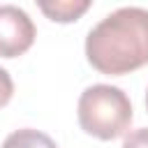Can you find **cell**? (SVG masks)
<instances>
[{
    "label": "cell",
    "instance_id": "cell-1",
    "mask_svg": "<svg viewBox=\"0 0 148 148\" xmlns=\"http://www.w3.org/2000/svg\"><path fill=\"white\" fill-rule=\"evenodd\" d=\"M86 58L109 76L148 65V9L123 7L104 16L86 37Z\"/></svg>",
    "mask_w": 148,
    "mask_h": 148
},
{
    "label": "cell",
    "instance_id": "cell-2",
    "mask_svg": "<svg viewBox=\"0 0 148 148\" xmlns=\"http://www.w3.org/2000/svg\"><path fill=\"white\" fill-rule=\"evenodd\" d=\"M76 116L86 134L102 141H111V139L123 136L130 130L132 104H130V97L120 88L97 83L81 92Z\"/></svg>",
    "mask_w": 148,
    "mask_h": 148
},
{
    "label": "cell",
    "instance_id": "cell-3",
    "mask_svg": "<svg viewBox=\"0 0 148 148\" xmlns=\"http://www.w3.org/2000/svg\"><path fill=\"white\" fill-rule=\"evenodd\" d=\"M37 37L32 18L14 7L0 5V58H16L23 56Z\"/></svg>",
    "mask_w": 148,
    "mask_h": 148
},
{
    "label": "cell",
    "instance_id": "cell-4",
    "mask_svg": "<svg viewBox=\"0 0 148 148\" xmlns=\"http://www.w3.org/2000/svg\"><path fill=\"white\" fill-rule=\"evenodd\" d=\"M35 2L42 9V14L56 23H72L81 18L92 5V0H35Z\"/></svg>",
    "mask_w": 148,
    "mask_h": 148
},
{
    "label": "cell",
    "instance_id": "cell-5",
    "mask_svg": "<svg viewBox=\"0 0 148 148\" xmlns=\"http://www.w3.org/2000/svg\"><path fill=\"white\" fill-rule=\"evenodd\" d=\"M2 148H58V143H56L49 134H44V132H39V130L23 127V130L12 132V134L5 139Z\"/></svg>",
    "mask_w": 148,
    "mask_h": 148
},
{
    "label": "cell",
    "instance_id": "cell-6",
    "mask_svg": "<svg viewBox=\"0 0 148 148\" xmlns=\"http://www.w3.org/2000/svg\"><path fill=\"white\" fill-rule=\"evenodd\" d=\"M123 148H148V127H139L125 134Z\"/></svg>",
    "mask_w": 148,
    "mask_h": 148
},
{
    "label": "cell",
    "instance_id": "cell-7",
    "mask_svg": "<svg viewBox=\"0 0 148 148\" xmlns=\"http://www.w3.org/2000/svg\"><path fill=\"white\" fill-rule=\"evenodd\" d=\"M12 95H14V81H12L9 72L0 67V109H2L5 104H9Z\"/></svg>",
    "mask_w": 148,
    "mask_h": 148
},
{
    "label": "cell",
    "instance_id": "cell-8",
    "mask_svg": "<svg viewBox=\"0 0 148 148\" xmlns=\"http://www.w3.org/2000/svg\"><path fill=\"white\" fill-rule=\"evenodd\" d=\"M146 109H148V90H146Z\"/></svg>",
    "mask_w": 148,
    "mask_h": 148
}]
</instances>
